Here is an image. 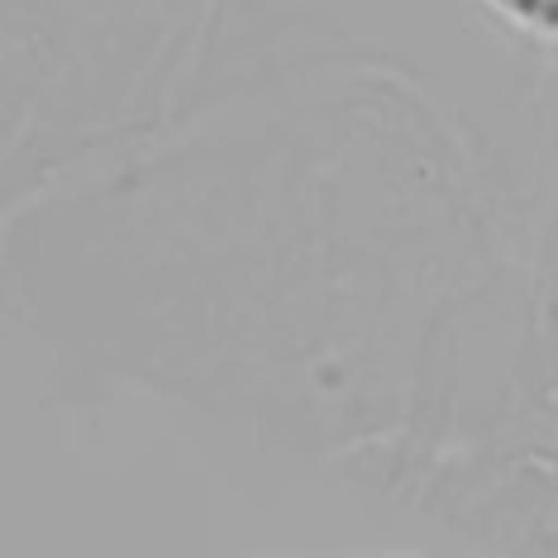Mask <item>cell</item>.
Masks as SVG:
<instances>
[{
	"label": "cell",
	"instance_id": "1",
	"mask_svg": "<svg viewBox=\"0 0 558 558\" xmlns=\"http://www.w3.org/2000/svg\"><path fill=\"white\" fill-rule=\"evenodd\" d=\"M506 20L525 24L535 34H554L558 39V0H492Z\"/></svg>",
	"mask_w": 558,
	"mask_h": 558
}]
</instances>
